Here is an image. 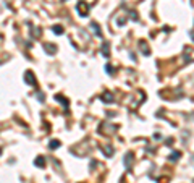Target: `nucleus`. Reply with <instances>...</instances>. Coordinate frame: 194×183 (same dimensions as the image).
<instances>
[{"mask_svg":"<svg viewBox=\"0 0 194 183\" xmlns=\"http://www.w3.org/2000/svg\"><path fill=\"white\" fill-rule=\"evenodd\" d=\"M89 5L84 3V2H78V5H76V10H78L79 16H87V13H89Z\"/></svg>","mask_w":194,"mask_h":183,"instance_id":"nucleus-1","label":"nucleus"},{"mask_svg":"<svg viewBox=\"0 0 194 183\" xmlns=\"http://www.w3.org/2000/svg\"><path fill=\"white\" fill-rule=\"evenodd\" d=\"M25 81H26V84H29V86H36L37 84L36 76H34V73L31 71V70H28V71L25 73Z\"/></svg>","mask_w":194,"mask_h":183,"instance_id":"nucleus-2","label":"nucleus"},{"mask_svg":"<svg viewBox=\"0 0 194 183\" xmlns=\"http://www.w3.org/2000/svg\"><path fill=\"white\" fill-rule=\"evenodd\" d=\"M133 152L129 151V152H126V156L123 157V165H125V169L126 170H131V164H133Z\"/></svg>","mask_w":194,"mask_h":183,"instance_id":"nucleus-3","label":"nucleus"},{"mask_svg":"<svg viewBox=\"0 0 194 183\" xmlns=\"http://www.w3.org/2000/svg\"><path fill=\"white\" fill-rule=\"evenodd\" d=\"M44 50H46V52L49 53V55H54V53L57 52V45H55V44H49V42H46V44H44Z\"/></svg>","mask_w":194,"mask_h":183,"instance_id":"nucleus-4","label":"nucleus"},{"mask_svg":"<svg viewBox=\"0 0 194 183\" xmlns=\"http://www.w3.org/2000/svg\"><path fill=\"white\" fill-rule=\"evenodd\" d=\"M89 28H91V31L95 34V36H99V37H102V31H100V26L97 25V23H94L92 21L91 25H89Z\"/></svg>","mask_w":194,"mask_h":183,"instance_id":"nucleus-5","label":"nucleus"},{"mask_svg":"<svg viewBox=\"0 0 194 183\" xmlns=\"http://www.w3.org/2000/svg\"><path fill=\"white\" fill-rule=\"evenodd\" d=\"M55 99H57V101H60V102H62L63 109H65V110H68V106H70V102H68V99H66V97H63L62 94H57V96H55Z\"/></svg>","mask_w":194,"mask_h":183,"instance_id":"nucleus-6","label":"nucleus"},{"mask_svg":"<svg viewBox=\"0 0 194 183\" xmlns=\"http://www.w3.org/2000/svg\"><path fill=\"white\" fill-rule=\"evenodd\" d=\"M102 55L103 57H108V55H110V44H108L107 41L102 44Z\"/></svg>","mask_w":194,"mask_h":183,"instance_id":"nucleus-7","label":"nucleus"},{"mask_svg":"<svg viewBox=\"0 0 194 183\" xmlns=\"http://www.w3.org/2000/svg\"><path fill=\"white\" fill-rule=\"evenodd\" d=\"M139 47H141V50H142V53H144V55H149V53H150V49L147 47L146 41H139Z\"/></svg>","mask_w":194,"mask_h":183,"instance_id":"nucleus-8","label":"nucleus"},{"mask_svg":"<svg viewBox=\"0 0 194 183\" xmlns=\"http://www.w3.org/2000/svg\"><path fill=\"white\" fill-rule=\"evenodd\" d=\"M100 99H102L103 102H113V94H110V93H103L102 96H100Z\"/></svg>","mask_w":194,"mask_h":183,"instance_id":"nucleus-9","label":"nucleus"},{"mask_svg":"<svg viewBox=\"0 0 194 183\" xmlns=\"http://www.w3.org/2000/svg\"><path fill=\"white\" fill-rule=\"evenodd\" d=\"M34 165H36V167H44V165H46V157L39 156V157L34 160Z\"/></svg>","mask_w":194,"mask_h":183,"instance_id":"nucleus-10","label":"nucleus"},{"mask_svg":"<svg viewBox=\"0 0 194 183\" xmlns=\"http://www.w3.org/2000/svg\"><path fill=\"white\" fill-rule=\"evenodd\" d=\"M52 31H54L55 34H58V36H62V34L65 33V29H63V26H60V25H55V26H52Z\"/></svg>","mask_w":194,"mask_h":183,"instance_id":"nucleus-11","label":"nucleus"},{"mask_svg":"<svg viewBox=\"0 0 194 183\" xmlns=\"http://www.w3.org/2000/svg\"><path fill=\"white\" fill-rule=\"evenodd\" d=\"M180 156H181V152H180V151H175V152H172V154H170V160H172V162H173V160H178V159H180Z\"/></svg>","mask_w":194,"mask_h":183,"instance_id":"nucleus-12","label":"nucleus"},{"mask_svg":"<svg viewBox=\"0 0 194 183\" xmlns=\"http://www.w3.org/2000/svg\"><path fill=\"white\" fill-rule=\"evenodd\" d=\"M49 147L50 149H57V147H60V141H58V139H52L50 144H49Z\"/></svg>","mask_w":194,"mask_h":183,"instance_id":"nucleus-13","label":"nucleus"},{"mask_svg":"<svg viewBox=\"0 0 194 183\" xmlns=\"http://www.w3.org/2000/svg\"><path fill=\"white\" fill-rule=\"evenodd\" d=\"M100 149H102L103 152H105V156H107V157H110V156L113 154V152H115V151H113V147H100Z\"/></svg>","mask_w":194,"mask_h":183,"instance_id":"nucleus-14","label":"nucleus"},{"mask_svg":"<svg viewBox=\"0 0 194 183\" xmlns=\"http://www.w3.org/2000/svg\"><path fill=\"white\" fill-rule=\"evenodd\" d=\"M105 71H107L108 75H113V73H115V70H113V66H112V65H105Z\"/></svg>","mask_w":194,"mask_h":183,"instance_id":"nucleus-15","label":"nucleus"},{"mask_svg":"<svg viewBox=\"0 0 194 183\" xmlns=\"http://www.w3.org/2000/svg\"><path fill=\"white\" fill-rule=\"evenodd\" d=\"M37 99H39V101H44V96H42L41 93H37Z\"/></svg>","mask_w":194,"mask_h":183,"instance_id":"nucleus-16","label":"nucleus"},{"mask_svg":"<svg viewBox=\"0 0 194 183\" xmlns=\"http://www.w3.org/2000/svg\"><path fill=\"white\" fill-rule=\"evenodd\" d=\"M0 154H2V149H0Z\"/></svg>","mask_w":194,"mask_h":183,"instance_id":"nucleus-17","label":"nucleus"},{"mask_svg":"<svg viewBox=\"0 0 194 183\" xmlns=\"http://www.w3.org/2000/svg\"><path fill=\"white\" fill-rule=\"evenodd\" d=\"M62 2H65V0H62Z\"/></svg>","mask_w":194,"mask_h":183,"instance_id":"nucleus-18","label":"nucleus"}]
</instances>
